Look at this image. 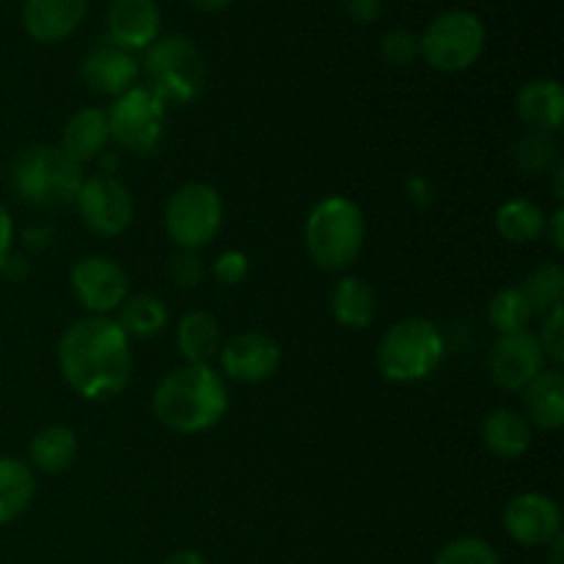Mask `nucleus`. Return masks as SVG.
<instances>
[{"instance_id": "nucleus-1", "label": "nucleus", "mask_w": 564, "mask_h": 564, "mask_svg": "<svg viewBox=\"0 0 564 564\" xmlns=\"http://www.w3.org/2000/svg\"><path fill=\"white\" fill-rule=\"evenodd\" d=\"M58 367L83 400H113L132 378L130 336L110 317L75 319L58 341Z\"/></svg>"}, {"instance_id": "nucleus-2", "label": "nucleus", "mask_w": 564, "mask_h": 564, "mask_svg": "<svg viewBox=\"0 0 564 564\" xmlns=\"http://www.w3.org/2000/svg\"><path fill=\"white\" fill-rule=\"evenodd\" d=\"M152 411L171 433H207L229 411V389L209 364H185L160 380Z\"/></svg>"}, {"instance_id": "nucleus-3", "label": "nucleus", "mask_w": 564, "mask_h": 564, "mask_svg": "<svg viewBox=\"0 0 564 564\" xmlns=\"http://www.w3.org/2000/svg\"><path fill=\"white\" fill-rule=\"evenodd\" d=\"M83 171L61 147H28L11 165V187L25 204L39 209H64L75 204Z\"/></svg>"}, {"instance_id": "nucleus-4", "label": "nucleus", "mask_w": 564, "mask_h": 564, "mask_svg": "<svg viewBox=\"0 0 564 564\" xmlns=\"http://www.w3.org/2000/svg\"><path fill=\"white\" fill-rule=\"evenodd\" d=\"M367 220L361 207L347 196H328L308 213L306 248L323 270L350 268L364 251Z\"/></svg>"}, {"instance_id": "nucleus-5", "label": "nucleus", "mask_w": 564, "mask_h": 564, "mask_svg": "<svg viewBox=\"0 0 564 564\" xmlns=\"http://www.w3.org/2000/svg\"><path fill=\"white\" fill-rule=\"evenodd\" d=\"M446 341L438 325L424 317H405L391 325L378 345V369L391 383H416L444 361Z\"/></svg>"}, {"instance_id": "nucleus-6", "label": "nucleus", "mask_w": 564, "mask_h": 564, "mask_svg": "<svg viewBox=\"0 0 564 564\" xmlns=\"http://www.w3.org/2000/svg\"><path fill=\"white\" fill-rule=\"evenodd\" d=\"M147 86L158 94L163 102H193L202 94L207 80L204 55L196 44L180 33L160 36L143 58Z\"/></svg>"}, {"instance_id": "nucleus-7", "label": "nucleus", "mask_w": 564, "mask_h": 564, "mask_svg": "<svg viewBox=\"0 0 564 564\" xmlns=\"http://www.w3.org/2000/svg\"><path fill=\"white\" fill-rule=\"evenodd\" d=\"M485 39V22L474 11H444L419 36V53L433 69L463 72L477 64Z\"/></svg>"}, {"instance_id": "nucleus-8", "label": "nucleus", "mask_w": 564, "mask_h": 564, "mask_svg": "<svg viewBox=\"0 0 564 564\" xmlns=\"http://www.w3.org/2000/svg\"><path fill=\"white\" fill-rule=\"evenodd\" d=\"M165 231L185 251H198L207 246L224 224V202L218 191L204 182L182 185L165 204Z\"/></svg>"}, {"instance_id": "nucleus-9", "label": "nucleus", "mask_w": 564, "mask_h": 564, "mask_svg": "<svg viewBox=\"0 0 564 564\" xmlns=\"http://www.w3.org/2000/svg\"><path fill=\"white\" fill-rule=\"evenodd\" d=\"M110 141L132 154H152L163 141L165 102L149 86H132L108 110Z\"/></svg>"}, {"instance_id": "nucleus-10", "label": "nucleus", "mask_w": 564, "mask_h": 564, "mask_svg": "<svg viewBox=\"0 0 564 564\" xmlns=\"http://www.w3.org/2000/svg\"><path fill=\"white\" fill-rule=\"evenodd\" d=\"M75 207L88 231L99 237H119L121 231L130 229L135 215L130 191L110 174L83 176Z\"/></svg>"}, {"instance_id": "nucleus-11", "label": "nucleus", "mask_w": 564, "mask_h": 564, "mask_svg": "<svg viewBox=\"0 0 564 564\" xmlns=\"http://www.w3.org/2000/svg\"><path fill=\"white\" fill-rule=\"evenodd\" d=\"M72 292L77 301L97 317H108L110 312H119L127 301L130 281L124 268L110 257H86L72 268L69 273Z\"/></svg>"}, {"instance_id": "nucleus-12", "label": "nucleus", "mask_w": 564, "mask_h": 564, "mask_svg": "<svg viewBox=\"0 0 564 564\" xmlns=\"http://www.w3.org/2000/svg\"><path fill=\"white\" fill-rule=\"evenodd\" d=\"M545 352L540 347L538 334L521 330V334L499 336L490 350V378L505 391H523L545 369Z\"/></svg>"}, {"instance_id": "nucleus-13", "label": "nucleus", "mask_w": 564, "mask_h": 564, "mask_svg": "<svg viewBox=\"0 0 564 564\" xmlns=\"http://www.w3.org/2000/svg\"><path fill=\"white\" fill-rule=\"evenodd\" d=\"M505 532L523 549H543L562 534V510L551 496L521 494L505 507Z\"/></svg>"}, {"instance_id": "nucleus-14", "label": "nucleus", "mask_w": 564, "mask_h": 564, "mask_svg": "<svg viewBox=\"0 0 564 564\" xmlns=\"http://www.w3.org/2000/svg\"><path fill=\"white\" fill-rule=\"evenodd\" d=\"M220 367L226 378L237 383H264L279 372L281 347L273 336L259 330H242L220 345Z\"/></svg>"}, {"instance_id": "nucleus-15", "label": "nucleus", "mask_w": 564, "mask_h": 564, "mask_svg": "<svg viewBox=\"0 0 564 564\" xmlns=\"http://www.w3.org/2000/svg\"><path fill=\"white\" fill-rule=\"evenodd\" d=\"M163 17L154 0H113L108 9L110 44L124 53L149 50L160 39Z\"/></svg>"}, {"instance_id": "nucleus-16", "label": "nucleus", "mask_w": 564, "mask_h": 564, "mask_svg": "<svg viewBox=\"0 0 564 564\" xmlns=\"http://www.w3.org/2000/svg\"><path fill=\"white\" fill-rule=\"evenodd\" d=\"M88 14V0H25L22 22L33 42L58 44L80 28Z\"/></svg>"}, {"instance_id": "nucleus-17", "label": "nucleus", "mask_w": 564, "mask_h": 564, "mask_svg": "<svg viewBox=\"0 0 564 564\" xmlns=\"http://www.w3.org/2000/svg\"><path fill=\"white\" fill-rule=\"evenodd\" d=\"M138 75H141V66L132 58L130 53H124L116 44H99L91 53L83 58L80 77L91 91L105 94V97H121L124 91H130L135 86Z\"/></svg>"}, {"instance_id": "nucleus-18", "label": "nucleus", "mask_w": 564, "mask_h": 564, "mask_svg": "<svg viewBox=\"0 0 564 564\" xmlns=\"http://www.w3.org/2000/svg\"><path fill=\"white\" fill-rule=\"evenodd\" d=\"M518 119L534 132H554L564 119V88L560 80L540 77L527 83L516 97Z\"/></svg>"}, {"instance_id": "nucleus-19", "label": "nucleus", "mask_w": 564, "mask_h": 564, "mask_svg": "<svg viewBox=\"0 0 564 564\" xmlns=\"http://www.w3.org/2000/svg\"><path fill=\"white\" fill-rule=\"evenodd\" d=\"M532 424L516 408H496L482 422V444L501 460H516L532 446Z\"/></svg>"}, {"instance_id": "nucleus-20", "label": "nucleus", "mask_w": 564, "mask_h": 564, "mask_svg": "<svg viewBox=\"0 0 564 564\" xmlns=\"http://www.w3.org/2000/svg\"><path fill=\"white\" fill-rule=\"evenodd\" d=\"M523 394V416L540 430H560L564 424V375L560 367L543 369Z\"/></svg>"}, {"instance_id": "nucleus-21", "label": "nucleus", "mask_w": 564, "mask_h": 564, "mask_svg": "<svg viewBox=\"0 0 564 564\" xmlns=\"http://www.w3.org/2000/svg\"><path fill=\"white\" fill-rule=\"evenodd\" d=\"M110 141L108 113L99 108H83L66 121L64 135H61V149L75 160L77 165L97 158Z\"/></svg>"}, {"instance_id": "nucleus-22", "label": "nucleus", "mask_w": 564, "mask_h": 564, "mask_svg": "<svg viewBox=\"0 0 564 564\" xmlns=\"http://www.w3.org/2000/svg\"><path fill=\"white\" fill-rule=\"evenodd\" d=\"M330 312H334L336 323L345 328H367L378 314V297L367 281L345 275L341 281H336L334 292H330Z\"/></svg>"}, {"instance_id": "nucleus-23", "label": "nucleus", "mask_w": 564, "mask_h": 564, "mask_svg": "<svg viewBox=\"0 0 564 564\" xmlns=\"http://www.w3.org/2000/svg\"><path fill=\"white\" fill-rule=\"evenodd\" d=\"M77 457V435L64 424H50L39 430L28 444V460L31 468L44 474H61L75 463Z\"/></svg>"}, {"instance_id": "nucleus-24", "label": "nucleus", "mask_w": 564, "mask_h": 564, "mask_svg": "<svg viewBox=\"0 0 564 564\" xmlns=\"http://www.w3.org/2000/svg\"><path fill=\"white\" fill-rule=\"evenodd\" d=\"M36 496L33 468L17 457H0V527L14 523Z\"/></svg>"}, {"instance_id": "nucleus-25", "label": "nucleus", "mask_w": 564, "mask_h": 564, "mask_svg": "<svg viewBox=\"0 0 564 564\" xmlns=\"http://www.w3.org/2000/svg\"><path fill=\"white\" fill-rule=\"evenodd\" d=\"M218 319L207 312H191L176 328V347L187 364H209L220 352Z\"/></svg>"}, {"instance_id": "nucleus-26", "label": "nucleus", "mask_w": 564, "mask_h": 564, "mask_svg": "<svg viewBox=\"0 0 564 564\" xmlns=\"http://www.w3.org/2000/svg\"><path fill=\"white\" fill-rule=\"evenodd\" d=\"M545 226H549V218H545L543 209L527 198H510L496 213V229L512 246L534 242L540 235H545Z\"/></svg>"}, {"instance_id": "nucleus-27", "label": "nucleus", "mask_w": 564, "mask_h": 564, "mask_svg": "<svg viewBox=\"0 0 564 564\" xmlns=\"http://www.w3.org/2000/svg\"><path fill=\"white\" fill-rule=\"evenodd\" d=\"M116 323L130 339H152L169 323V306L158 295H132L119 306Z\"/></svg>"}, {"instance_id": "nucleus-28", "label": "nucleus", "mask_w": 564, "mask_h": 564, "mask_svg": "<svg viewBox=\"0 0 564 564\" xmlns=\"http://www.w3.org/2000/svg\"><path fill=\"white\" fill-rule=\"evenodd\" d=\"M532 317H534V308L532 303L527 301V295L521 292V286H505V290H499L494 297H490L488 319L499 336L529 330Z\"/></svg>"}, {"instance_id": "nucleus-29", "label": "nucleus", "mask_w": 564, "mask_h": 564, "mask_svg": "<svg viewBox=\"0 0 564 564\" xmlns=\"http://www.w3.org/2000/svg\"><path fill=\"white\" fill-rule=\"evenodd\" d=\"M521 292L532 303L534 314H549L551 308L562 306L564 301V268L560 262H540L523 279Z\"/></svg>"}, {"instance_id": "nucleus-30", "label": "nucleus", "mask_w": 564, "mask_h": 564, "mask_svg": "<svg viewBox=\"0 0 564 564\" xmlns=\"http://www.w3.org/2000/svg\"><path fill=\"white\" fill-rule=\"evenodd\" d=\"M433 564H501V560L488 540L457 538L438 551Z\"/></svg>"}, {"instance_id": "nucleus-31", "label": "nucleus", "mask_w": 564, "mask_h": 564, "mask_svg": "<svg viewBox=\"0 0 564 564\" xmlns=\"http://www.w3.org/2000/svg\"><path fill=\"white\" fill-rule=\"evenodd\" d=\"M516 163L529 174L549 171L556 163V143L551 141V132H532V135L521 138V143L516 147Z\"/></svg>"}, {"instance_id": "nucleus-32", "label": "nucleus", "mask_w": 564, "mask_h": 564, "mask_svg": "<svg viewBox=\"0 0 564 564\" xmlns=\"http://www.w3.org/2000/svg\"><path fill=\"white\" fill-rule=\"evenodd\" d=\"M380 55H383L386 64L391 66L413 64L416 58H422V53H419V36L416 33L405 31V28L389 31L380 39Z\"/></svg>"}, {"instance_id": "nucleus-33", "label": "nucleus", "mask_w": 564, "mask_h": 564, "mask_svg": "<svg viewBox=\"0 0 564 564\" xmlns=\"http://www.w3.org/2000/svg\"><path fill=\"white\" fill-rule=\"evenodd\" d=\"M207 270H204V259L198 257V251H180L169 259V279L174 281V286L180 290H196L204 281Z\"/></svg>"}, {"instance_id": "nucleus-34", "label": "nucleus", "mask_w": 564, "mask_h": 564, "mask_svg": "<svg viewBox=\"0 0 564 564\" xmlns=\"http://www.w3.org/2000/svg\"><path fill=\"white\" fill-rule=\"evenodd\" d=\"M540 347H543L545 358H551L554 364L564 361V312L562 306L551 308L549 314H543V334L538 336Z\"/></svg>"}, {"instance_id": "nucleus-35", "label": "nucleus", "mask_w": 564, "mask_h": 564, "mask_svg": "<svg viewBox=\"0 0 564 564\" xmlns=\"http://www.w3.org/2000/svg\"><path fill=\"white\" fill-rule=\"evenodd\" d=\"M248 270H251V264H248V257L242 251H224L218 259H215V279H218V284L224 286H237L242 284V281L248 279Z\"/></svg>"}, {"instance_id": "nucleus-36", "label": "nucleus", "mask_w": 564, "mask_h": 564, "mask_svg": "<svg viewBox=\"0 0 564 564\" xmlns=\"http://www.w3.org/2000/svg\"><path fill=\"white\" fill-rule=\"evenodd\" d=\"M341 9H345L350 20L369 25V22H375L383 14V0H341Z\"/></svg>"}, {"instance_id": "nucleus-37", "label": "nucleus", "mask_w": 564, "mask_h": 564, "mask_svg": "<svg viewBox=\"0 0 564 564\" xmlns=\"http://www.w3.org/2000/svg\"><path fill=\"white\" fill-rule=\"evenodd\" d=\"M11 246H14V220H11L9 209L0 204V270L9 262Z\"/></svg>"}, {"instance_id": "nucleus-38", "label": "nucleus", "mask_w": 564, "mask_h": 564, "mask_svg": "<svg viewBox=\"0 0 564 564\" xmlns=\"http://www.w3.org/2000/svg\"><path fill=\"white\" fill-rule=\"evenodd\" d=\"M564 213L562 209H556L554 215H551V242H554L556 251H562L564 248Z\"/></svg>"}, {"instance_id": "nucleus-39", "label": "nucleus", "mask_w": 564, "mask_h": 564, "mask_svg": "<svg viewBox=\"0 0 564 564\" xmlns=\"http://www.w3.org/2000/svg\"><path fill=\"white\" fill-rule=\"evenodd\" d=\"M165 564H207V560H204L198 551L185 549V551H176V554H171L169 560H165Z\"/></svg>"}, {"instance_id": "nucleus-40", "label": "nucleus", "mask_w": 564, "mask_h": 564, "mask_svg": "<svg viewBox=\"0 0 564 564\" xmlns=\"http://www.w3.org/2000/svg\"><path fill=\"white\" fill-rule=\"evenodd\" d=\"M187 3L196 6V9H202V11H220V9H226L231 0H187Z\"/></svg>"}]
</instances>
